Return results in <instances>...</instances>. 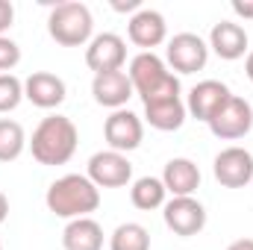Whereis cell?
I'll return each instance as SVG.
<instances>
[{"label": "cell", "mask_w": 253, "mask_h": 250, "mask_svg": "<svg viewBox=\"0 0 253 250\" xmlns=\"http://www.w3.org/2000/svg\"><path fill=\"white\" fill-rule=\"evenodd\" d=\"M77 141H80V132L71 118L65 115H47L42 118V124L33 129V138H30V153L39 165H65L71 162V156L77 153Z\"/></svg>", "instance_id": "obj_2"}, {"label": "cell", "mask_w": 253, "mask_h": 250, "mask_svg": "<svg viewBox=\"0 0 253 250\" xmlns=\"http://www.w3.org/2000/svg\"><path fill=\"white\" fill-rule=\"evenodd\" d=\"M44 203L56 218H91V212L100 206V188L85 174H65L47 186Z\"/></svg>", "instance_id": "obj_1"}, {"label": "cell", "mask_w": 253, "mask_h": 250, "mask_svg": "<svg viewBox=\"0 0 253 250\" xmlns=\"http://www.w3.org/2000/svg\"><path fill=\"white\" fill-rule=\"evenodd\" d=\"M165 197H168V191H165L159 177H141V180H135L132 188H129V200L141 212H153V209L165 206Z\"/></svg>", "instance_id": "obj_20"}, {"label": "cell", "mask_w": 253, "mask_h": 250, "mask_svg": "<svg viewBox=\"0 0 253 250\" xmlns=\"http://www.w3.org/2000/svg\"><path fill=\"white\" fill-rule=\"evenodd\" d=\"M18 62H21V47L9 36H0V74H9Z\"/></svg>", "instance_id": "obj_24"}, {"label": "cell", "mask_w": 253, "mask_h": 250, "mask_svg": "<svg viewBox=\"0 0 253 250\" xmlns=\"http://www.w3.org/2000/svg\"><path fill=\"white\" fill-rule=\"evenodd\" d=\"M209 129L215 138L221 141H236V138H245L253 129V106L239 97V94H230V100L212 115L209 121Z\"/></svg>", "instance_id": "obj_5"}, {"label": "cell", "mask_w": 253, "mask_h": 250, "mask_svg": "<svg viewBox=\"0 0 253 250\" xmlns=\"http://www.w3.org/2000/svg\"><path fill=\"white\" fill-rule=\"evenodd\" d=\"M227 250H253V239H239V242H233Z\"/></svg>", "instance_id": "obj_29"}, {"label": "cell", "mask_w": 253, "mask_h": 250, "mask_svg": "<svg viewBox=\"0 0 253 250\" xmlns=\"http://www.w3.org/2000/svg\"><path fill=\"white\" fill-rule=\"evenodd\" d=\"M21 100H24V83L15 74H0V112L18 109Z\"/></svg>", "instance_id": "obj_23"}, {"label": "cell", "mask_w": 253, "mask_h": 250, "mask_svg": "<svg viewBox=\"0 0 253 250\" xmlns=\"http://www.w3.org/2000/svg\"><path fill=\"white\" fill-rule=\"evenodd\" d=\"M162 218H165V227L174 236H183V239L197 236L206 227V209L194 197H171V200H165Z\"/></svg>", "instance_id": "obj_6"}, {"label": "cell", "mask_w": 253, "mask_h": 250, "mask_svg": "<svg viewBox=\"0 0 253 250\" xmlns=\"http://www.w3.org/2000/svg\"><path fill=\"white\" fill-rule=\"evenodd\" d=\"M230 94H233V91L227 88V83H221V80H203V83H197V85L189 91L186 112H189L191 118L209 124L212 115L230 100Z\"/></svg>", "instance_id": "obj_12"}, {"label": "cell", "mask_w": 253, "mask_h": 250, "mask_svg": "<svg viewBox=\"0 0 253 250\" xmlns=\"http://www.w3.org/2000/svg\"><path fill=\"white\" fill-rule=\"evenodd\" d=\"M126 62V42L118 33H100L88 42L85 47V65L94 74H109V71H121Z\"/></svg>", "instance_id": "obj_9"}, {"label": "cell", "mask_w": 253, "mask_h": 250, "mask_svg": "<svg viewBox=\"0 0 253 250\" xmlns=\"http://www.w3.org/2000/svg\"><path fill=\"white\" fill-rule=\"evenodd\" d=\"M27 147L24 126L12 118H0V162H15Z\"/></svg>", "instance_id": "obj_21"}, {"label": "cell", "mask_w": 253, "mask_h": 250, "mask_svg": "<svg viewBox=\"0 0 253 250\" xmlns=\"http://www.w3.org/2000/svg\"><path fill=\"white\" fill-rule=\"evenodd\" d=\"M91 94H94V100H97L100 106L118 112V109H124L126 100H129L135 91H132V83H129L126 71H109V74H94V80H91Z\"/></svg>", "instance_id": "obj_15"}, {"label": "cell", "mask_w": 253, "mask_h": 250, "mask_svg": "<svg viewBox=\"0 0 253 250\" xmlns=\"http://www.w3.org/2000/svg\"><path fill=\"white\" fill-rule=\"evenodd\" d=\"M132 91L141 97V103H156V100H171L180 97V77L174 71H168L165 59H159L156 53H138L129 71H126Z\"/></svg>", "instance_id": "obj_3"}, {"label": "cell", "mask_w": 253, "mask_h": 250, "mask_svg": "<svg viewBox=\"0 0 253 250\" xmlns=\"http://www.w3.org/2000/svg\"><path fill=\"white\" fill-rule=\"evenodd\" d=\"M6 218H9V197L0 191V224H3Z\"/></svg>", "instance_id": "obj_28"}, {"label": "cell", "mask_w": 253, "mask_h": 250, "mask_svg": "<svg viewBox=\"0 0 253 250\" xmlns=\"http://www.w3.org/2000/svg\"><path fill=\"white\" fill-rule=\"evenodd\" d=\"M65 80L50 71H33L24 80V97L39 109H56L65 100Z\"/></svg>", "instance_id": "obj_14"}, {"label": "cell", "mask_w": 253, "mask_h": 250, "mask_svg": "<svg viewBox=\"0 0 253 250\" xmlns=\"http://www.w3.org/2000/svg\"><path fill=\"white\" fill-rule=\"evenodd\" d=\"M97 188H121L132 180V162L126 153L118 150H97L88 159V174H85Z\"/></svg>", "instance_id": "obj_7"}, {"label": "cell", "mask_w": 253, "mask_h": 250, "mask_svg": "<svg viewBox=\"0 0 253 250\" xmlns=\"http://www.w3.org/2000/svg\"><path fill=\"white\" fill-rule=\"evenodd\" d=\"M209 50H215L221 59L236 62L248 53V30L236 21H221L209 33Z\"/></svg>", "instance_id": "obj_16"}, {"label": "cell", "mask_w": 253, "mask_h": 250, "mask_svg": "<svg viewBox=\"0 0 253 250\" xmlns=\"http://www.w3.org/2000/svg\"><path fill=\"white\" fill-rule=\"evenodd\" d=\"M159 180H162V186L171 197H191L200 188V168L186 156H177L165 165Z\"/></svg>", "instance_id": "obj_17"}, {"label": "cell", "mask_w": 253, "mask_h": 250, "mask_svg": "<svg viewBox=\"0 0 253 250\" xmlns=\"http://www.w3.org/2000/svg\"><path fill=\"white\" fill-rule=\"evenodd\" d=\"M109 250H150V233H147V227H141L135 221L121 224L112 233V239H109Z\"/></svg>", "instance_id": "obj_22"}, {"label": "cell", "mask_w": 253, "mask_h": 250, "mask_svg": "<svg viewBox=\"0 0 253 250\" xmlns=\"http://www.w3.org/2000/svg\"><path fill=\"white\" fill-rule=\"evenodd\" d=\"M126 36H129L132 44L144 47V53H153V47H159L168 39L165 15L156 12V9H138L126 24Z\"/></svg>", "instance_id": "obj_13"}, {"label": "cell", "mask_w": 253, "mask_h": 250, "mask_svg": "<svg viewBox=\"0 0 253 250\" xmlns=\"http://www.w3.org/2000/svg\"><path fill=\"white\" fill-rule=\"evenodd\" d=\"M0 250H3V245H0Z\"/></svg>", "instance_id": "obj_31"}, {"label": "cell", "mask_w": 253, "mask_h": 250, "mask_svg": "<svg viewBox=\"0 0 253 250\" xmlns=\"http://www.w3.org/2000/svg\"><path fill=\"white\" fill-rule=\"evenodd\" d=\"M233 12H236L239 18H251L253 21V0H245V3L236 0V3H233Z\"/></svg>", "instance_id": "obj_26"}, {"label": "cell", "mask_w": 253, "mask_h": 250, "mask_svg": "<svg viewBox=\"0 0 253 250\" xmlns=\"http://www.w3.org/2000/svg\"><path fill=\"white\" fill-rule=\"evenodd\" d=\"M12 21H15V6L9 0H0V36L12 27Z\"/></svg>", "instance_id": "obj_25"}, {"label": "cell", "mask_w": 253, "mask_h": 250, "mask_svg": "<svg viewBox=\"0 0 253 250\" xmlns=\"http://www.w3.org/2000/svg\"><path fill=\"white\" fill-rule=\"evenodd\" d=\"M65 250H103V227L94 218H74L62 230Z\"/></svg>", "instance_id": "obj_18"}, {"label": "cell", "mask_w": 253, "mask_h": 250, "mask_svg": "<svg viewBox=\"0 0 253 250\" xmlns=\"http://www.w3.org/2000/svg\"><path fill=\"white\" fill-rule=\"evenodd\" d=\"M112 9H115V12H138V9H141V0H115V3H112Z\"/></svg>", "instance_id": "obj_27"}, {"label": "cell", "mask_w": 253, "mask_h": 250, "mask_svg": "<svg viewBox=\"0 0 253 250\" xmlns=\"http://www.w3.org/2000/svg\"><path fill=\"white\" fill-rule=\"evenodd\" d=\"M245 74H248V80L253 83V50L248 53V59H245Z\"/></svg>", "instance_id": "obj_30"}, {"label": "cell", "mask_w": 253, "mask_h": 250, "mask_svg": "<svg viewBox=\"0 0 253 250\" xmlns=\"http://www.w3.org/2000/svg\"><path fill=\"white\" fill-rule=\"evenodd\" d=\"M186 103L183 97H171V100H156V103H144V118L153 129L162 132H174L186 124Z\"/></svg>", "instance_id": "obj_19"}, {"label": "cell", "mask_w": 253, "mask_h": 250, "mask_svg": "<svg viewBox=\"0 0 253 250\" xmlns=\"http://www.w3.org/2000/svg\"><path fill=\"white\" fill-rule=\"evenodd\" d=\"M165 56H168V65L177 74H197L209 62V44L194 33H177L168 42Z\"/></svg>", "instance_id": "obj_8"}, {"label": "cell", "mask_w": 253, "mask_h": 250, "mask_svg": "<svg viewBox=\"0 0 253 250\" xmlns=\"http://www.w3.org/2000/svg\"><path fill=\"white\" fill-rule=\"evenodd\" d=\"M47 33L56 44L62 47H83L88 44L94 36V18L91 9L80 0H65L56 3L47 15Z\"/></svg>", "instance_id": "obj_4"}, {"label": "cell", "mask_w": 253, "mask_h": 250, "mask_svg": "<svg viewBox=\"0 0 253 250\" xmlns=\"http://www.w3.org/2000/svg\"><path fill=\"white\" fill-rule=\"evenodd\" d=\"M212 174L221 186L227 188H245L253 180V156L245 147H224L218 156H215V165H212Z\"/></svg>", "instance_id": "obj_10"}, {"label": "cell", "mask_w": 253, "mask_h": 250, "mask_svg": "<svg viewBox=\"0 0 253 250\" xmlns=\"http://www.w3.org/2000/svg\"><path fill=\"white\" fill-rule=\"evenodd\" d=\"M103 135H106V144L109 150H118V153H126V150H135L144 138V124L135 112L129 109H118L106 118L103 124Z\"/></svg>", "instance_id": "obj_11"}]
</instances>
